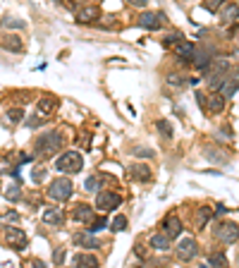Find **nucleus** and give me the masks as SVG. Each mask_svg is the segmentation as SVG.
<instances>
[{
	"instance_id": "nucleus-11",
	"label": "nucleus",
	"mask_w": 239,
	"mask_h": 268,
	"mask_svg": "<svg viewBox=\"0 0 239 268\" xmlns=\"http://www.w3.org/2000/svg\"><path fill=\"white\" fill-rule=\"evenodd\" d=\"M98 17H101L98 5H84V7L77 10V22H81V24H91V22H96Z\"/></svg>"
},
{
	"instance_id": "nucleus-7",
	"label": "nucleus",
	"mask_w": 239,
	"mask_h": 268,
	"mask_svg": "<svg viewBox=\"0 0 239 268\" xmlns=\"http://www.w3.org/2000/svg\"><path fill=\"white\" fill-rule=\"evenodd\" d=\"M163 15L160 12H144L141 17H139V27L141 29H146V31H158L160 27H163Z\"/></svg>"
},
{
	"instance_id": "nucleus-13",
	"label": "nucleus",
	"mask_w": 239,
	"mask_h": 268,
	"mask_svg": "<svg viewBox=\"0 0 239 268\" xmlns=\"http://www.w3.org/2000/svg\"><path fill=\"white\" fill-rule=\"evenodd\" d=\"M74 244L81 247V249H98L101 247V242L91 233H77L74 235Z\"/></svg>"
},
{
	"instance_id": "nucleus-3",
	"label": "nucleus",
	"mask_w": 239,
	"mask_h": 268,
	"mask_svg": "<svg viewBox=\"0 0 239 268\" xmlns=\"http://www.w3.org/2000/svg\"><path fill=\"white\" fill-rule=\"evenodd\" d=\"M55 168L60 173H79V170L84 168V158H81V153H77V151H67V153L57 156Z\"/></svg>"
},
{
	"instance_id": "nucleus-36",
	"label": "nucleus",
	"mask_w": 239,
	"mask_h": 268,
	"mask_svg": "<svg viewBox=\"0 0 239 268\" xmlns=\"http://www.w3.org/2000/svg\"><path fill=\"white\" fill-rule=\"evenodd\" d=\"M167 82H170V84H175V87H182V84H186V82H182V77H180V74H170V77H167Z\"/></svg>"
},
{
	"instance_id": "nucleus-19",
	"label": "nucleus",
	"mask_w": 239,
	"mask_h": 268,
	"mask_svg": "<svg viewBox=\"0 0 239 268\" xmlns=\"http://www.w3.org/2000/svg\"><path fill=\"white\" fill-rule=\"evenodd\" d=\"M206 261H208L211 268H227V256H225V251H211V254L206 256Z\"/></svg>"
},
{
	"instance_id": "nucleus-8",
	"label": "nucleus",
	"mask_w": 239,
	"mask_h": 268,
	"mask_svg": "<svg viewBox=\"0 0 239 268\" xmlns=\"http://www.w3.org/2000/svg\"><path fill=\"white\" fill-rule=\"evenodd\" d=\"M196 251H199V244H196L191 237H186V239H182V242L177 244V259H180V261H191V259L196 256Z\"/></svg>"
},
{
	"instance_id": "nucleus-20",
	"label": "nucleus",
	"mask_w": 239,
	"mask_h": 268,
	"mask_svg": "<svg viewBox=\"0 0 239 268\" xmlns=\"http://www.w3.org/2000/svg\"><path fill=\"white\" fill-rule=\"evenodd\" d=\"M74 266L77 268H98V259L91 254H77L74 256Z\"/></svg>"
},
{
	"instance_id": "nucleus-38",
	"label": "nucleus",
	"mask_w": 239,
	"mask_h": 268,
	"mask_svg": "<svg viewBox=\"0 0 239 268\" xmlns=\"http://www.w3.org/2000/svg\"><path fill=\"white\" fill-rule=\"evenodd\" d=\"M53 261H55V264H62V261H65V249H55V251H53Z\"/></svg>"
},
{
	"instance_id": "nucleus-6",
	"label": "nucleus",
	"mask_w": 239,
	"mask_h": 268,
	"mask_svg": "<svg viewBox=\"0 0 239 268\" xmlns=\"http://www.w3.org/2000/svg\"><path fill=\"white\" fill-rule=\"evenodd\" d=\"M120 204H122V199H120V194H115V192H101V194H96V208L98 211H115Z\"/></svg>"
},
{
	"instance_id": "nucleus-14",
	"label": "nucleus",
	"mask_w": 239,
	"mask_h": 268,
	"mask_svg": "<svg viewBox=\"0 0 239 268\" xmlns=\"http://www.w3.org/2000/svg\"><path fill=\"white\" fill-rule=\"evenodd\" d=\"M72 218L77 223H89V220L93 223V208L89 204H77L72 208Z\"/></svg>"
},
{
	"instance_id": "nucleus-24",
	"label": "nucleus",
	"mask_w": 239,
	"mask_h": 268,
	"mask_svg": "<svg viewBox=\"0 0 239 268\" xmlns=\"http://www.w3.org/2000/svg\"><path fill=\"white\" fill-rule=\"evenodd\" d=\"M43 223H48V225H60V223H62V211H57V208L43 211Z\"/></svg>"
},
{
	"instance_id": "nucleus-33",
	"label": "nucleus",
	"mask_w": 239,
	"mask_h": 268,
	"mask_svg": "<svg viewBox=\"0 0 239 268\" xmlns=\"http://www.w3.org/2000/svg\"><path fill=\"white\" fill-rule=\"evenodd\" d=\"M17 220H19L17 211H7V213L0 215V223H17Z\"/></svg>"
},
{
	"instance_id": "nucleus-9",
	"label": "nucleus",
	"mask_w": 239,
	"mask_h": 268,
	"mask_svg": "<svg viewBox=\"0 0 239 268\" xmlns=\"http://www.w3.org/2000/svg\"><path fill=\"white\" fill-rule=\"evenodd\" d=\"M172 53L177 55V60H182V62H189V60H194L196 46H194L191 41H180V43L172 48Z\"/></svg>"
},
{
	"instance_id": "nucleus-4",
	"label": "nucleus",
	"mask_w": 239,
	"mask_h": 268,
	"mask_svg": "<svg viewBox=\"0 0 239 268\" xmlns=\"http://www.w3.org/2000/svg\"><path fill=\"white\" fill-rule=\"evenodd\" d=\"M72 182L67 178H57L51 182V187H48V197L55 199V201H67V199L72 197Z\"/></svg>"
},
{
	"instance_id": "nucleus-16",
	"label": "nucleus",
	"mask_w": 239,
	"mask_h": 268,
	"mask_svg": "<svg viewBox=\"0 0 239 268\" xmlns=\"http://www.w3.org/2000/svg\"><path fill=\"white\" fill-rule=\"evenodd\" d=\"M55 108H57V98H55V96H43V98H38L36 113H41V115H51Z\"/></svg>"
},
{
	"instance_id": "nucleus-25",
	"label": "nucleus",
	"mask_w": 239,
	"mask_h": 268,
	"mask_svg": "<svg viewBox=\"0 0 239 268\" xmlns=\"http://www.w3.org/2000/svg\"><path fill=\"white\" fill-rule=\"evenodd\" d=\"M213 211L208 208V206H203V208H199V213H196V228H206V223L213 218Z\"/></svg>"
},
{
	"instance_id": "nucleus-40",
	"label": "nucleus",
	"mask_w": 239,
	"mask_h": 268,
	"mask_svg": "<svg viewBox=\"0 0 239 268\" xmlns=\"http://www.w3.org/2000/svg\"><path fill=\"white\" fill-rule=\"evenodd\" d=\"M208 158H213V161H218V163H225V158H222V153H218V151H208Z\"/></svg>"
},
{
	"instance_id": "nucleus-26",
	"label": "nucleus",
	"mask_w": 239,
	"mask_h": 268,
	"mask_svg": "<svg viewBox=\"0 0 239 268\" xmlns=\"http://www.w3.org/2000/svg\"><path fill=\"white\" fill-rule=\"evenodd\" d=\"M110 230L112 233H125L127 230V218L125 215H115L110 220Z\"/></svg>"
},
{
	"instance_id": "nucleus-35",
	"label": "nucleus",
	"mask_w": 239,
	"mask_h": 268,
	"mask_svg": "<svg viewBox=\"0 0 239 268\" xmlns=\"http://www.w3.org/2000/svg\"><path fill=\"white\" fill-rule=\"evenodd\" d=\"M46 178V170H43V168H36V170H34V173H31V179H34V182H41V179Z\"/></svg>"
},
{
	"instance_id": "nucleus-34",
	"label": "nucleus",
	"mask_w": 239,
	"mask_h": 268,
	"mask_svg": "<svg viewBox=\"0 0 239 268\" xmlns=\"http://www.w3.org/2000/svg\"><path fill=\"white\" fill-rule=\"evenodd\" d=\"M103 228H106V218H98V220L91 223V230H89V233H98V230H103Z\"/></svg>"
},
{
	"instance_id": "nucleus-18",
	"label": "nucleus",
	"mask_w": 239,
	"mask_h": 268,
	"mask_svg": "<svg viewBox=\"0 0 239 268\" xmlns=\"http://www.w3.org/2000/svg\"><path fill=\"white\" fill-rule=\"evenodd\" d=\"M129 175L136 179V182H148V179H151V168H148V165H139V163H136V165H132V168H129Z\"/></svg>"
},
{
	"instance_id": "nucleus-23",
	"label": "nucleus",
	"mask_w": 239,
	"mask_h": 268,
	"mask_svg": "<svg viewBox=\"0 0 239 268\" xmlns=\"http://www.w3.org/2000/svg\"><path fill=\"white\" fill-rule=\"evenodd\" d=\"M239 77V74H237ZM237 77H235V79H232V82H230V77H227V82H225V84H222V98H230V96H235V93H237L239 91V79Z\"/></svg>"
},
{
	"instance_id": "nucleus-5",
	"label": "nucleus",
	"mask_w": 239,
	"mask_h": 268,
	"mask_svg": "<svg viewBox=\"0 0 239 268\" xmlns=\"http://www.w3.org/2000/svg\"><path fill=\"white\" fill-rule=\"evenodd\" d=\"M215 237L220 239L222 244H235L239 239V225L237 223H220L215 228Z\"/></svg>"
},
{
	"instance_id": "nucleus-28",
	"label": "nucleus",
	"mask_w": 239,
	"mask_h": 268,
	"mask_svg": "<svg viewBox=\"0 0 239 268\" xmlns=\"http://www.w3.org/2000/svg\"><path fill=\"white\" fill-rule=\"evenodd\" d=\"M5 199H7V201H19V199H22V187H19V184H10V187L5 189Z\"/></svg>"
},
{
	"instance_id": "nucleus-29",
	"label": "nucleus",
	"mask_w": 239,
	"mask_h": 268,
	"mask_svg": "<svg viewBox=\"0 0 239 268\" xmlns=\"http://www.w3.org/2000/svg\"><path fill=\"white\" fill-rule=\"evenodd\" d=\"M156 127H158V132L165 137V139H172V134H175V129H172V125L167 122V120H158L156 122Z\"/></svg>"
},
{
	"instance_id": "nucleus-43",
	"label": "nucleus",
	"mask_w": 239,
	"mask_h": 268,
	"mask_svg": "<svg viewBox=\"0 0 239 268\" xmlns=\"http://www.w3.org/2000/svg\"><path fill=\"white\" fill-rule=\"evenodd\" d=\"M146 2H148V0H134L132 5H134V7H146Z\"/></svg>"
},
{
	"instance_id": "nucleus-15",
	"label": "nucleus",
	"mask_w": 239,
	"mask_h": 268,
	"mask_svg": "<svg viewBox=\"0 0 239 268\" xmlns=\"http://www.w3.org/2000/svg\"><path fill=\"white\" fill-rule=\"evenodd\" d=\"M0 46H2L5 51H10V53H22V51H24V46H22V38H19V36H15V34L2 36Z\"/></svg>"
},
{
	"instance_id": "nucleus-1",
	"label": "nucleus",
	"mask_w": 239,
	"mask_h": 268,
	"mask_svg": "<svg viewBox=\"0 0 239 268\" xmlns=\"http://www.w3.org/2000/svg\"><path fill=\"white\" fill-rule=\"evenodd\" d=\"M230 70H232V65H230V60H213L211 62V67H208V74H206V82H208V87L211 91L215 89H222V84L227 82V77H230Z\"/></svg>"
},
{
	"instance_id": "nucleus-32",
	"label": "nucleus",
	"mask_w": 239,
	"mask_h": 268,
	"mask_svg": "<svg viewBox=\"0 0 239 268\" xmlns=\"http://www.w3.org/2000/svg\"><path fill=\"white\" fill-rule=\"evenodd\" d=\"M222 5V0H206L203 2V10H208V12H218Z\"/></svg>"
},
{
	"instance_id": "nucleus-27",
	"label": "nucleus",
	"mask_w": 239,
	"mask_h": 268,
	"mask_svg": "<svg viewBox=\"0 0 239 268\" xmlns=\"http://www.w3.org/2000/svg\"><path fill=\"white\" fill-rule=\"evenodd\" d=\"M22 120H24V110L22 108H10L7 110V122L10 125H19Z\"/></svg>"
},
{
	"instance_id": "nucleus-10",
	"label": "nucleus",
	"mask_w": 239,
	"mask_h": 268,
	"mask_svg": "<svg viewBox=\"0 0 239 268\" xmlns=\"http://www.w3.org/2000/svg\"><path fill=\"white\" fill-rule=\"evenodd\" d=\"M5 242L10 247H15V249H24L27 247V235L22 233L19 228H7L5 230Z\"/></svg>"
},
{
	"instance_id": "nucleus-37",
	"label": "nucleus",
	"mask_w": 239,
	"mask_h": 268,
	"mask_svg": "<svg viewBox=\"0 0 239 268\" xmlns=\"http://www.w3.org/2000/svg\"><path fill=\"white\" fill-rule=\"evenodd\" d=\"M43 120H46V118H31V120H27V127H31V129H34V127H38V125H43Z\"/></svg>"
},
{
	"instance_id": "nucleus-22",
	"label": "nucleus",
	"mask_w": 239,
	"mask_h": 268,
	"mask_svg": "<svg viewBox=\"0 0 239 268\" xmlns=\"http://www.w3.org/2000/svg\"><path fill=\"white\" fill-rule=\"evenodd\" d=\"M170 244H172V239H170V237H167L165 233L153 235V237H151V247H153V249L165 251V249H170Z\"/></svg>"
},
{
	"instance_id": "nucleus-41",
	"label": "nucleus",
	"mask_w": 239,
	"mask_h": 268,
	"mask_svg": "<svg viewBox=\"0 0 239 268\" xmlns=\"http://www.w3.org/2000/svg\"><path fill=\"white\" fill-rule=\"evenodd\" d=\"M2 24H5V27H22V22H17V19H12V17H7Z\"/></svg>"
},
{
	"instance_id": "nucleus-39",
	"label": "nucleus",
	"mask_w": 239,
	"mask_h": 268,
	"mask_svg": "<svg viewBox=\"0 0 239 268\" xmlns=\"http://www.w3.org/2000/svg\"><path fill=\"white\" fill-rule=\"evenodd\" d=\"M0 173H10V175H12V168H10L7 158H0Z\"/></svg>"
},
{
	"instance_id": "nucleus-30",
	"label": "nucleus",
	"mask_w": 239,
	"mask_h": 268,
	"mask_svg": "<svg viewBox=\"0 0 239 268\" xmlns=\"http://www.w3.org/2000/svg\"><path fill=\"white\" fill-rule=\"evenodd\" d=\"M84 187H86L89 192H93V194H96V192L101 194V178H89L84 182Z\"/></svg>"
},
{
	"instance_id": "nucleus-2",
	"label": "nucleus",
	"mask_w": 239,
	"mask_h": 268,
	"mask_svg": "<svg viewBox=\"0 0 239 268\" xmlns=\"http://www.w3.org/2000/svg\"><path fill=\"white\" fill-rule=\"evenodd\" d=\"M62 146V137L57 132H48L43 137H38L34 149H36V156L38 158H51L53 153H57V149Z\"/></svg>"
},
{
	"instance_id": "nucleus-12",
	"label": "nucleus",
	"mask_w": 239,
	"mask_h": 268,
	"mask_svg": "<svg viewBox=\"0 0 239 268\" xmlns=\"http://www.w3.org/2000/svg\"><path fill=\"white\" fill-rule=\"evenodd\" d=\"M163 233H165L170 239L180 237V233H182V220H180L177 215H167L165 220H163Z\"/></svg>"
},
{
	"instance_id": "nucleus-42",
	"label": "nucleus",
	"mask_w": 239,
	"mask_h": 268,
	"mask_svg": "<svg viewBox=\"0 0 239 268\" xmlns=\"http://www.w3.org/2000/svg\"><path fill=\"white\" fill-rule=\"evenodd\" d=\"M31 268H46V264L38 261V259H34V261H31Z\"/></svg>"
},
{
	"instance_id": "nucleus-31",
	"label": "nucleus",
	"mask_w": 239,
	"mask_h": 268,
	"mask_svg": "<svg viewBox=\"0 0 239 268\" xmlns=\"http://www.w3.org/2000/svg\"><path fill=\"white\" fill-rule=\"evenodd\" d=\"M239 17V7L237 5H230V7H225V12H222V19L225 22H230V19H237Z\"/></svg>"
},
{
	"instance_id": "nucleus-21",
	"label": "nucleus",
	"mask_w": 239,
	"mask_h": 268,
	"mask_svg": "<svg viewBox=\"0 0 239 268\" xmlns=\"http://www.w3.org/2000/svg\"><path fill=\"white\" fill-rule=\"evenodd\" d=\"M208 101H206V110H211V113H222V108H225V98H222L220 93H211V96H206Z\"/></svg>"
},
{
	"instance_id": "nucleus-17",
	"label": "nucleus",
	"mask_w": 239,
	"mask_h": 268,
	"mask_svg": "<svg viewBox=\"0 0 239 268\" xmlns=\"http://www.w3.org/2000/svg\"><path fill=\"white\" fill-rule=\"evenodd\" d=\"M211 55H213V48H208V46L196 48V53H194V65H196L199 70L208 67V62H211Z\"/></svg>"
}]
</instances>
